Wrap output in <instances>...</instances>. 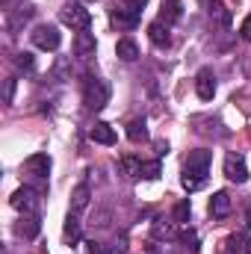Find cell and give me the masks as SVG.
I'll return each instance as SVG.
<instances>
[{
  "label": "cell",
  "mask_w": 251,
  "mask_h": 254,
  "mask_svg": "<svg viewBox=\"0 0 251 254\" xmlns=\"http://www.w3.org/2000/svg\"><path fill=\"white\" fill-rule=\"evenodd\" d=\"M178 240L184 243V249H189V252H198V249H201V240H198V234H195L192 228H184V231L178 234Z\"/></svg>",
  "instance_id": "obj_24"
},
{
  "label": "cell",
  "mask_w": 251,
  "mask_h": 254,
  "mask_svg": "<svg viewBox=\"0 0 251 254\" xmlns=\"http://www.w3.org/2000/svg\"><path fill=\"white\" fill-rule=\"evenodd\" d=\"M63 237H65V243H71V246H74V243H77V240L83 237V231H80V222H77V216H68Z\"/></svg>",
  "instance_id": "obj_23"
},
{
  "label": "cell",
  "mask_w": 251,
  "mask_h": 254,
  "mask_svg": "<svg viewBox=\"0 0 251 254\" xmlns=\"http://www.w3.org/2000/svg\"><path fill=\"white\" fill-rule=\"evenodd\" d=\"M145 6H148V0H122V9H127V12L136 15V18H142Z\"/></svg>",
  "instance_id": "obj_26"
},
{
  "label": "cell",
  "mask_w": 251,
  "mask_h": 254,
  "mask_svg": "<svg viewBox=\"0 0 251 254\" xmlns=\"http://www.w3.org/2000/svg\"><path fill=\"white\" fill-rule=\"evenodd\" d=\"M9 204H12L15 210H21V213H36V210H39V190H33V187H21V190L12 192Z\"/></svg>",
  "instance_id": "obj_5"
},
{
  "label": "cell",
  "mask_w": 251,
  "mask_h": 254,
  "mask_svg": "<svg viewBox=\"0 0 251 254\" xmlns=\"http://www.w3.org/2000/svg\"><path fill=\"white\" fill-rule=\"evenodd\" d=\"M116 57L119 60H125V63H136L139 60V45L127 36V39H119V45H116Z\"/></svg>",
  "instance_id": "obj_18"
},
{
  "label": "cell",
  "mask_w": 251,
  "mask_h": 254,
  "mask_svg": "<svg viewBox=\"0 0 251 254\" xmlns=\"http://www.w3.org/2000/svg\"><path fill=\"white\" fill-rule=\"evenodd\" d=\"M113 21H116L119 27H127V30H136V27H139V18H136V15H130L127 9H122V6H116V9H113Z\"/></svg>",
  "instance_id": "obj_22"
},
{
  "label": "cell",
  "mask_w": 251,
  "mask_h": 254,
  "mask_svg": "<svg viewBox=\"0 0 251 254\" xmlns=\"http://www.w3.org/2000/svg\"><path fill=\"white\" fill-rule=\"evenodd\" d=\"M127 139H130V142H145V139H148V122H145V119H133V122L127 125Z\"/></svg>",
  "instance_id": "obj_21"
},
{
  "label": "cell",
  "mask_w": 251,
  "mask_h": 254,
  "mask_svg": "<svg viewBox=\"0 0 251 254\" xmlns=\"http://www.w3.org/2000/svg\"><path fill=\"white\" fill-rule=\"evenodd\" d=\"M15 65H18V68H21V71H33V54H18V57H15Z\"/></svg>",
  "instance_id": "obj_28"
},
{
  "label": "cell",
  "mask_w": 251,
  "mask_h": 254,
  "mask_svg": "<svg viewBox=\"0 0 251 254\" xmlns=\"http://www.w3.org/2000/svg\"><path fill=\"white\" fill-rule=\"evenodd\" d=\"M160 172H163V169H160V160H151V163L142 166V178H145V181H157Z\"/></svg>",
  "instance_id": "obj_27"
},
{
  "label": "cell",
  "mask_w": 251,
  "mask_h": 254,
  "mask_svg": "<svg viewBox=\"0 0 251 254\" xmlns=\"http://www.w3.org/2000/svg\"><path fill=\"white\" fill-rule=\"evenodd\" d=\"M184 18V0H163L160 3V21L166 24V27H172L175 21H181Z\"/></svg>",
  "instance_id": "obj_12"
},
{
  "label": "cell",
  "mask_w": 251,
  "mask_h": 254,
  "mask_svg": "<svg viewBox=\"0 0 251 254\" xmlns=\"http://www.w3.org/2000/svg\"><path fill=\"white\" fill-rule=\"evenodd\" d=\"M142 166H145V163H142L139 157H133V154H125V157H122V172H125L130 181H139V178H142Z\"/></svg>",
  "instance_id": "obj_19"
},
{
  "label": "cell",
  "mask_w": 251,
  "mask_h": 254,
  "mask_svg": "<svg viewBox=\"0 0 251 254\" xmlns=\"http://www.w3.org/2000/svg\"><path fill=\"white\" fill-rule=\"evenodd\" d=\"M15 98V80H6V104H12Z\"/></svg>",
  "instance_id": "obj_30"
},
{
  "label": "cell",
  "mask_w": 251,
  "mask_h": 254,
  "mask_svg": "<svg viewBox=\"0 0 251 254\" xmlns=\"http://www.w3.org/2000/svg\"><path fill=\"white\" fill-rule=\"evenodd\" d=\"M148 254H157V252H154V249H148Z\"/></svg>",
  "instance_id": "obj_34"
},
{
  "label": "cell",
  "mask_w": 251,
  "mask_h": 254,
  "mask_svg": "<svg viewBox=\"0 0 251 254\" xmlns=\"http://www.w3.org/2000/svg\"><path fill=\"white\" fill-rule=\"evenodd\" d=\"M163 154H169V145L166 142H157V157H163Z\"/></svg>",
  "instance_id": "obj_33"
},
{
  "label": "cell",
  "mask_w": 251,
  "mask_h": 254,
  "mask_svg": "<svg viewBox=\"0 0 251 254\" xmlns=\"http://www.w3.org/2000/svg\"><path fill=\"white\" fill-rule=\"evenodd\" d=\"M207 175H210V151H204V148L189 151L187 163H184V178H181L184 190H189V192L201 190L204 181H207Z\"/></svg>",
  "instance_id": "obj_1"
},
{
  "label": "cell",
  "mask_w": 251,
  "mask_h": 254,
  "mask_svg": "<svg viewBox=\"0 0 251 254\" xmlns=\"http://www.w3.org/2000/svg\"><path fill=\"white\" fill-rule=\"evenodd\" d=\"M225 254H251V237L246 231L231 234V237L225 240Z\"/></svg>",
  "instance_id": "obj_14"
},
{
  "label": "cell",
  "mask_w": 251,
  "mask_h": 254,
  "mask_svg": "<svg viewBox=\"0 0 251 254\" xmlns=\"http://www.w3.org/2000/svg\"><path fill=\"white\" fill-rule=\"evenodd\" d=\"M95 48H98V42H95V33H89V30H80L77 36H74V54L77 57H92L95 54Z\"/></svg>",
  "instance_id": "obj_13"
},
{
  "label": "cell",
  "mask_w": 251,
  "mask_h": 254,
  "mask_svg": "<svg viewBox=\"0 0 251 254\" xmlns=\"http://www.w3.org/2000/svg\"><path fill=\"white\" fill-rule=\"evenodd\" d=\"M240 36H243L246 42H251V15L243 21V27H240Z\"/></svg>",
  "instance_id": "obj_29"
},
{
  "label": "cell",
  "mask_w": 251,
  "mask_h": 254,
  "mask_svg": "<svg viewBox=\"0 0 251 254\" xmlns=\"http://www.w3.org/2000/svg\"><path fill=\"white\" fill-rule=\"evenodd\" d=\"M189 213H192V207H189V198H184V201H178V204H175V213H172V219H175V222H189Z\"/></svg>",
  "instance_id": "obj_25"
},
{
  "label": "cell",
  "mask_w": 251,
  "mask_h": 254,
  "mask_svg": "<svg viewBox=\"0 0 251 254\" xmlns=\"http://www.w3.org/2000/svg\"><path fill=\"white\" fill-rule=\"evenodd\" d=\"M39 231H42L39 213H24V216H21V222L15 225V234H18L21 240H33V237H39Z\"/></svg>",
  "instance_id": "obj_8"
},
{
  "label": "cell",
  "mask_w": 251,
  "mask_h": 254,
  "mask_svg": "<svg viewBox=\"0 0 251 254\" xmlns=\"http://www.w3.org/2000/svg\"><path fill=\"white\" fill-rule=\"evenodd\" d=\"M24 169H27V175H33V178H48V172H51V157L48 154H33V157H27L24 160Z\"/></svg>",
  "instance_id": "obj_9"
},
{
  "label": "cell",
  "mask_w": 251,
  "mask_h": 254,
  "mask_svg": "<svg viewBox=\"0 0 251 254\" xmlns=\"http://www.w3.org/2000/svg\"><path fill=\"white\" fill-rule=\"evenodd\" d=\"M89 136H92V142H98V145H116V130L107 125V122H95V127L89 130Z\"/></svg>",
  "instance_id": "obj_16"
},
{
  "label": "cell",
  "mask_w": 251,
  "mask_h": 254,
  "mask_svg": "<svg viewBox=\"0 0 251 254\" xmlns=\"http://www.w3.org/2000/svg\"><path fill=\"white\" fill-rule=\"evenodd\" d=\"M83 101H86L89 110H104L110 104V86L98 77H89L83 83Z\"/></svg>",
  "instance_id": "obj_2"
},
{
  "label": "cell",
  "mask_w": 251,
  "mask_h": 254,
  "mask_svg": "<svg viewBox=\"0 0 251 254\" xmlns=\"http://www.w3.org/2000/svg\"><path fill=\"white\" fill-rule=\"evenodd\" d=\"M30 39H33V45L42 48V51H60V45H63V36H60V30H57L54 24H39V27L30 33Z\"/></svg>",
  "instance_id": "obj_4"
},
{
  "label": "cell",
  "mask_w": 251,
  "mask_h": 254,
  "mask_svg": "<svg viewBox=\"0 0 251 254\" xmlns=\"http://www.w3.org/2000/svg\"><path fill=\"white\" fill-rule=\"evenodd\" d=\"M89 254H110V252H107L101 243H89Z\"/></svg>",
  "instance_id": "obj_31"
},
{
  "label": "cell",
  "mask_w": 251,
  "mask_h": 254,
  "mask_svg": "<svg viewBox=\"0 0 251 254\" xmlns=\"http://www.w3.org/2000/svg\"><path fill=\"white\" fill-rule=\"evenodd\" d=\"M195 92H198L201 101H213V95H216V77H213L210 68H201L195 74Z\"/></svg>",
  "instance_id": "obj_7"
},
{
  "label": "cell",
  "mask_w": 251,
  "mask_h": 254,
  "mask_svg": "<svg viewBox=\"0 0 251 254\" xmlns=\"http://www.w3.org/2000/svg\"><path fill=\"white\" fill-rule=\"evenodd\" d=\"M225 175L234 184H246L249 181V169H246V157L243 154H228L225 157Z\"/></svg>",
  "instance_id": "obj_6"
},
{
  "label": "cell",
  "mask_w": 251,
  "mask_h": 254,
  "mask_svg": "<svg viewBox=\"0 0 251 254\" xmlns=\"http://www.w3.org/2000/svg\"><path fill=\"white\" fill-rule=\"evenodd\" d=\"M3 3H12V0H3Z\"/></svg>",
  "instance_id": "obj_36"
},
{
  "label": "cell",
  "mask_w": 251,
  "mask_h": 254,
  "mask_svg": "<svg viewBox=\"0 0 251 254\" xmlns=\"http://www.w3.org/2000/svg\"><path fill=\"white\" fill-rule=\"evenodd\" d=\"M60 21L68 24V27H74V30H89L92 12H89L83 3H65L63 9H60Z\"/></svg>",
  "instance_id": "obj_3"
},
{
  "label": "cell",
  "mask_w": 251,
  "mask_h": 254,
  "mask_svg": "<svg viewBox=\"0 0 251 254\" xmlns=\"http://www.w3.org/2000/svg\"><path fill=\"white\" fill-rule=\"evenodd\" d=\"M33 12H36L33 6H21V9H12V12L6 15V30H9V33H21V30H24V24L33 18Z\"/></svg>",
  "instance_id": "obj_11"
},
{
  "label": "cell",
  "mask_w": 251,
  "mask_h": 254,
  "mask_svg": "<svg viewBox=\"0 0 251 254\" xmlns=\"http://www.w3.org/2000/svg\"><path fill=\"white\" fill-rule=\"evenodd\" d=\"M57 74H60V77H68V60H60V63H57Z\"/></svg>",
  "instance_id": "obj_32"
},
{
  "label": "cell",
  "mask_w": 251,
  "mask_h": 254,
  "mask_svg": "<svg viewBox=\"0 0 251 254\" xmlns=\"http://www.w3.org/2000/svg\"><path fill=\"white\" fill-rule=\"evenodd\" d=\"M148 39L157 45V48H169L172 45V36H169V27L163 24V21H154L151 27H148Z\"/></svg>",
  "instance_id": "obj_17"
},
{
  "label": "cell",
  "mask_w": 251,
  "mask_h": 254,
  "mask_svg": "<svg viewBox=\"0 0 251 254\" xmlns=\"http://www.w3.org/2000/svg\"><path fill=\"white\" fill-rule=\"evenodd\" d=\"M249 225H251V210H249Z\"/></svg>",
  "instance_id": "obj_35"
},
{
  "label": "cell",
  "mask_w": 251,
  "mask_h": 254,
  "mask_svg": "<svg viewBox=\"0 0 251 254\" xmlns=\"http://www.w3.org/2000/svg\"><path fill=\"white\" fill-rule=\"evenodd\" d=\"M151 234H154V240H166V243H169V240H178L181 231H178V222H175V219H163V216H160V219H154Z\"/></svg>",
  "instance_id": "obj_10"
},
{
  "label": "cell",
  "mask_w": 251,
  "mask_h": 254,
  "mask_svg": "<svg viewBox=\"0 0 251 254\" xmlns=\"http://www.w3.org/2000/svg\"><path fill=\"white\" fill-rule=\"evenodd\" d=\"M228 213H231V195L225 190H219L210 198V216H213V219H225Z\"/></svg>",
  "instance_id": "obj_15"
},
{
  "label": "cell",
  "mask_w": 251,
  "mask_h": 254,
  "mask_svg": "<svg viewBox=\"0 0 251 254\" xmlns=\"http://www.w3.org/2000/svg\"><path fill=\"white\" fill-rule=\"evenodd\" d=\"M89 198H92L89 187H86V184H80V187L74 190V195H71V213H83V210L89 207Z\"/></svg>",
  "instance_id": "obj_20"
}]
</instances>
